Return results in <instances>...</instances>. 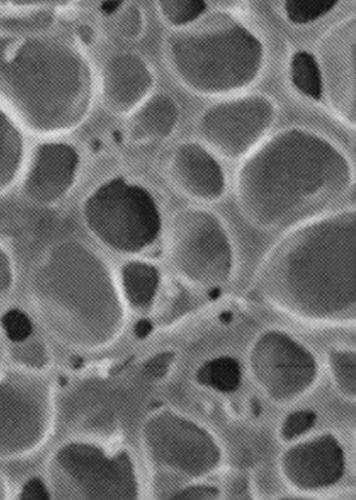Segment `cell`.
I'll use <instances>...</instances> for the list:
<instances>
[{"label": "cell", "mask_w": 356, "mask_h": 500, "mask_svg": "<svg viewBox=\"0 0 356 500\" xmlns=\"http://www.w3.org/2000/svg\"><path fill=\"white\" fill-rule=\"evenodd\" d=\"M351 166L333 144L303 129L278 133L241 167L236 194L244 216L263 229L310 221L347 191Z\"/></svg>", "instance_id": "cell-1"}, {"label": "cell", "mask_w": 356, "mask_h": 500, "mask_svg": "<svg viewBox=\"0 0 356 500\" xmlns=\"http://www.w3.org/2000/svg\"><path fill=\"white\" fill-rule=\"evenodd\" d=\"M30 297L45 330L71 349L95 351L123 331L127 306L109 266L89 246L64 239L34 266Z\"/></svg>", "instance_id": "cell-2"}, {"label": "cell", "mask_w": 356, "mask_h": 500, "mask_svg": "<svg viewBox=\"0 0 356 500\" xmlns=\"http://www.w3.org/2000/svg\"><path fill=\"white\" fill-rule=\"evenodd\" d=\"M271 296L311 316L351 311L356 300V213L348 210L296 228L270 251L259 274Z\"/></svg>", "instance_id": "cell-3"}, {"label": "cell", "mask_w": 356, "mask_h": 500, "mask_svg": "<svg viewBox=\"0 0 356 500\" xmlns=\"http://www.w3.org/2000/svg\"><path fill=\"white\" fill-rule=\"evenodd\" d=\"M92 99L88 61L49 37L0 36V101L26 129L65 133L81 125Z\"/></svg>", "instance_id": "cell-4"}, {"label": "cell", "mask_w": 356, "mask_h": 500, "mask_svg": "<svg viewBox=\"0 0 356 500\" xmlns=\"http://www.w3.org/2000/svg\"><path fill=\"white\" fill-rule=\"evenodd\" d=\"M165 52L178 79L189 89L206 94L247 86L263 62L260 41L224 13H215L171 34Z\"/></svg>", "instance_id": "cell-5"}, {"label": "cell", "mask_w": 356, "mask_h": 500, "mask_svg": "<svg viewBox=\"0 0 356 500\" xmlns=\"http://www.w3.org/2000/svg\"><path fill=\"white\" fill-rule=\"evenodd\" d=\"M47 486L55 499L133 500L140 483L131 453L122 447L71 440L47 461Z\"/></svg>", "instance_id": "cell-6"}, {"label": "cell", "mask_w": 356, "mask_h": 500, "mask_svg": "<svg viewBox=\"0 0 356 500\" xmlns=\"http://www.w3.org/2000/svg\"><path fill=\"white\" fill-rule=\"evenodd\" d=\"M84 221L94 237L122 254H138L151 246L161 231V216L152 194L124 177H113L87 197Z\"/></svg>", "instance_id": "cell-7"}, {"label": "cell", "mask_w": 356, "mask_h": 500, "mask_svg": "<svg viewBox=\"0 0 356 500\" xmlns=\"http://www.w3.org/2000/svg\"><path fill=\"white\" fill-rule=\"evenodd\" d=\"M55 418L51 378L43 371L0 367V460L38 451L50 436Z\"/></svg>", "instance_id": "cell-8"}, {"label": "cell", "mask_w": 356, "mask_h": 500, "mask_svg": "<svg viewBox=\"0 0 356 500\" xmlns=\"http://www.w3.org/2000/svg\"><path fill=\"white\" fill-rule=\"evenodd\" d=\"M167 251L172 265L183 278L202 285L225 281L233 267L228 235L213 213L187 209L171 220Z\"/></svg>", "instance_id": "cell-9"}, {"label": "cell", "mask_w": 356, "mask_h": 500, "mask_svg": "<svg viewBox=\"0 0 356 500\" xmlns=\"http://www.w3.org/2000/svg\"><path fill=\"white\" fill-rule=\"evenodd\" d=\"M275 106L262 95H249L217 103L199 120V133L216 151L227 158L248 152L269 129Z\"/></svg>", "instance_id": "cell-10"}, {"label": "cell", "mask_w": 356, "mask_h": 500, "mask_svg": "<svg viewBox=\"0 0 356 500\" xmlns=\"http://www.w3.org/2000/svg\"><path fill=\"white\" fill-rule=\"evenodd\" d=\"M355 18L331 29L319 46L323 90L332 108L349 123H355Z\"/></svg>", "instance_id": "cell-11"}, {"label": "cell", "mask_w": 356, "mask_h": 500, "mask_svg": "<svg viewBox=\"0 0 356 500\" xmlns=\"http://www.w3.org/2000/svg\"><path fill=\"white\" fill-rule=\"evenodd\" d=\"M79 168L80 156L74 147L64 142L42 143L29 162L22 193L38 204H53L71 191Z\"/></svg>", "instance_id": "cell-12"}, {"label": "cell", "mask_w": 356, "mask_h": 500, "mask_svg": "<svg viewBox=\"0 0 356 500\" xmlns=\"http://www.w3.org/2000/svg\"><path fill=\"white\" fill-rule=\"evenodd\" d=\"M153 83V73L140 56L118 54L106 62L102 71L104 106L115 115L131 114L148 99Z\"/></svg>", "instance_id": "cell-13"}, {"label": "cell", "mask_w": 356, "mask_h": 500, "mask_svg": "<svg viewBox=\"0 0 356 500\" xmlns=\"http://www.w3.org/2000/svg\"><path fill=\"white\" fill-rule=\"evenodd\" d=\"M169 175L175 186L199 201H215L225 190V177L218 162L197 142H184L174 151Z\"/></svg>", "instance_id": "cell-14"}, {"label": "cell", "mask_w": 356, "mask_h": 500, "mask_svg": "<svg viewBox=\"0 0 356 500\" xmlns=\"http://www.w3.org/2000/svg\"><path fill=\"white\" fill-rule=\"evenodd\" d=\"M179 111L174 100L165 94L148 98L132 113L129 137L134 142L163 139L174 130Z\"/></svg>", "instance_id": "cell-15"}, {"label": "cell", "mask_w": 356, "mask_h": 500, "mask_svg": "<svg viewBox=\"0 0 356 500\" xmlns=\"http://www.w3.org/2000/svg\"><path fill=\"white\" fill-rule=\"evenodd\" d=\"M159 284V272L152 263L133 260L122 268L119 286L126 306L137 310L151 307L158 293Z\"/></svg>", "instance_id": "cell-16"}, {"label": "cell", "mask_w": 356, "mask_h": 500, "mask_svg": "<svg viewBox=\"0 0 356 500\" xmlns=\"http://www.w3.org/2000/svg\"><path fill=\"white\" fill-rule=\"evenodd\" d=\"M23 159V137L15 121L0 108V194L14 183Z\"/></svg>", "instance_id": "cell-17"}, {"label": "cell", "mask_w": 356, "mask_h": 500, "mask_svg": "<svg viewBox=\"0 0 356 500\" xmlns=\"http://www.w3.org/2000/svg\"><path fill=\"white\" fill-rule=\"evenodd\" d=\"M290 77L302 94L319 100L323 93L322 75L315 56L304 50L294 53L290 62Z\"/></svg>", "instance_id": "cell-18"}, {"label": "cell", "mask_w": 356, "mask_h": 500, "mask_svg": "<svg viewBox=\"0 0 356 500\" xmlns=\"http://www.w3.org/2000/svg\"><path fill=\"white\" fill-rule=\"evenodd\" d=\"M161 17L170 25L182 27L193 22L206 10L202 0H163L157 2Z\"/></svg>", "instance_id": "cell-19"}, {"label": "cell", "mask_w": 356, "mask_h": 500, "mask_svg": "<svg viewBox=\"0 0 356 500\" xmlns=\"http://www.w3.org/2000/svg\"><path fill=\"white\" fill-rule=\"evenodd\" d=\"M11 353L17 366L31 371H44L51 362L47 346L38 339L13 343Z\"/></svg>", "instance_id": "cell-20"}, {"label": "cell", "mask_w": 356, "mask_h": 500, "mask_svg": "<svg viewBox=\"0 0 356 500\" xmlns=\"http://www.w3.org/2000/svg\"><path fill=\"white\" fill-rule=\"evenodd\" d=\"M239 367L231 358L214 360L199 372V379L202 383L213 385L223 391L234 389L239 383Z\"/></svg>", "instance_id": "cell-21"}, {"label": "cell", "mask_w": 356, "mask_h": 500, "mask_svg": "<svg viewBox=\"0 0 356 500\" xmlns=\"http://www.w3.org/2000/svg\"><path fill=\"white\" fill-rule=\"evenodd\" d=\"M337 3L335 0H287L284 11L292 22L306 24L326 15Z\"/></svg>", "instance_id": "cell-22"}, {"label": "cell", "mask_w": 356, "mask_h": 500, "mask_svg": "<svg viewBox=\"0 0 356 500\" xmlns=\"http://www.w3.org/2000/svg\"><path fill=\"white\" fill-rule=\"evenodd\" d=\"M112 15L114 29L119 37L134 40L142 34L145 26L144 14L135 4L123 2Z\"/></svg>", "instance_id": "cell-23"}, {"label": "cell", "mask_w": 356, "mask_h": 500, "mask_svg": "<svg viewBox=\"0 0 356 500\" xmlns=\"http://www.w3.org/2000/svg\"><path fill=\"white\" fill-rule=\"evenodd\" d=\"M0 330L4 337L13 343H18L30 338L32 332V323L24 312L12 308L2 315Z\"/></svg>", "instance_id": "cell-24"}, {"label": "cell", "mask_w": 356, "mask_h": 500, "mask_svg": "<svg viewBox=\"0 0 356 500\" xmlns=\"http://www.w3.org/2000/svg\"><path fill=\"white\" fill-rule=\"evenodd\" d=\"M174 355L171 351L159 352L147 358L141 366L142 375L148 380H159L168 372Z\"/></svg>", "instance_id": "cell-25"}, {"label": "cell", "mask_w": 356, "mask_h": 500, "mask_svg": "<svg viewBox=\"0 0 356 500\" xmlns=\"http://www.w3.org/2000/svg\"><path fill=\"white\" fill-rule=\"evenodd\" d=\"M14 282V266L8 251L0 244V301L11 291Z\"/></svg>", "instance_id": "cell-26"}, {"label": "cell", "mask_w": 356, "mask_h": 500, "mask_svg": "<svg viewBox=\"0 0 356 500\" xmlns=\"http://www.w3.org/2000/svg\"><path fill=\"white\" fill-rule=\"evenodd\" d=\"M51 497L48 486L37 477L27 479L18 494V498L22 500H47Z\"/></svg>", "instance_id": "cell-27"}, {"label": "cell", "mask_w": 356, "mask_h": 500, "mask_svg": "<svg viewBox=\"0 0 356 500\" xmlns=\"http://www.w3.org/2000/svg\"><path fill=\"white\" fill-rule=\"evenodd\" d=\"M315 415L309 412L296 413L291 416L285 423L284 433L287 437H292L309 428L314 421Z\"/></svg>", "instance_id": "cell-28"}, {"label": "cell", "mask_w": 356, "mask_h": 500, "mask_svg": "<svg viewBox=\"0 0 356 500\" xmlns=\"http://www.w3.org/2000/svg\"><path fill=\"white\" fill-rule=\"evenodd\" d=\"M152 329L153 324L149 320L140 319L135 323L133 327V333L135 337L139 339H144L149 335Z\"/></svg>", "instance_id": "cell-29"}, {"label": "cell", "mask_w": 356, "mask_h": 500, "mask_svg": "<svg viewBox=\"0 0 356 500\" xmlns=\"http://www.w3.org/2000/svg\"><path fill=\"white\" fill-rule=\"evenodd\" d=\"M77 36L85 44H90L94 39V32L91 27L87 25H81L77 29Z\"/></svg>", "instance_id": "cell-30"}, {"label": "cell", "mask_w": 356, "mask_h": 500, "mask_svg": "<svg viewBox=\"0 0 356 500\" xmlns=\"http://www.w3.org/2000/svg\"><path fill=\"white\" fill-rule=\"evenodd\" d=\"M4 335L0 330V365L2 364L7 351H6V347L4 344Z\"/></svg>", "instance_id": "cell-31"}]
</instances>
